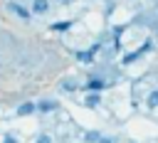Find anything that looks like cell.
Wrapping results in <instances>:
<instances>
[{"label": "cell", "instance_id": "obj_5", "mask_svg": "<svg viewBox=\"0 0 158 143\" xmlns=\"http://www.w3.org/2000/svg\"><path fill=\"white\" fill-rule=\"evenodd\" d=\"M99 101H101L99 94H89V96H86V106H99Z\"/></svg>", "mask_w": 158, "mask_h": 143}, {"label": "cell", "instance_id": "obj_8", "mask_svg": "<svg viewBox=\"0 0 158 143\" xmlns=\"http://www.w3.org/2000/svg\"><path fill=\"white\" fill-rule=\"evenodd\" d=\"M67 27H69V22H54L52 25V30H57V32H64Z\"/></svg>", "mask_w": 158, "mask_h": 143}, {"label": "cell", "instance_id": "obj_11", "mask_svg": "<svg viewBox=\"0 0 158 143\" xmlns=\"http://www.w3.org/2000/svg\"><path fill=\"white\" fill-rule=\"evenodd\" d=\"M37 143H52V138H49V136H40V138H37Z\"/></svg>", "mask_w": 158, "mask_h": 143}, {"label": "cell", "instance_id": "obj_7", "mask_svg": "<svg viewBox=\"0 0 158 143\" xmlns=\"http://www.w3.org/2000/svg\"><path fill=\"white\" fill-rule=\"evenodd\" d=\"M148 106H151V108L158 106V91H151V96H148Z\"/></svg>", "mask_w": 158, "mask_h": 143}, {"label": "cell", "instance_id": "obj_1", "mask_svg": "<svg viewBox=\"0 0 158 143\" xmlns=\"http://www.w3.org/2000/svg\"><path fill=\"white\" fill-rule=\"evenodd\" d=\"M10 10H12V12H17V15L22 17V20H27V17H30V12H27V10L22 7V5H17V2H10Z\"/></svg>", "mask_w": 158, "mask_h": 143}, {"label": "cell", "instance_id": "obj_6", "mask_svg": "<svg viewBox=\"0 0 158 143\" xmlns=\"http://www.w3.org/2000/svg\"><path fill=\"white\" fill-rule=\"evenodd\" d=\"M52 108H57L54 101H42V104H40V111H52Z\"/></svg>", "mask_w": 158, "mask_h": 143}, {"label": "cell", "instance_id": "obj_12", "mask_svg": "<svg viewBox=\"0 0 158 143\" xmlns=\"http://www.w3.org/2000/svg\"><path fill=\"white\" fill-rule=\"evenodd\" d=\"M86 141H99V133H86Z\"/></svg>", "mask_w": 158, "mask_h": 143}, {"label": "cell", "instance_id": "obj_4", "mask_svg": "<svg viewBox=\"0 0 158 143\" xmlns=\"http://www.w3.org/2000/svg\"><path fill=\"white\" fill-rule=\"evenodd\" d=\"M86 86H89L91 91H101V89H104V81H101V79H91Z\"/></svg>", "mask_w": 158, "mask_h": 143}, {"label": "cell", "instance_id": "obj_9", "mask_svg": "<svg viewBox=\"0 0 158 143\" xmlns=\"http://www.w3.org/2000/svg\"><path fill=\"white\" fill-rule=\"evenodd\" d=\"M91 54H94V49L91 52H79V59L81 62H91Z\"/></svg>", "mask_w": 158, "mask_h": 143}, {"label": "cell", "instance_id": "obj_13", "mask_svg": "<svg viewBox=\"0 0 158 143\" xmlns=\"http://www.w3.org/2000/svg\"><path fill=\"white\" fill-rule=\"evenodd\" d=\"M5 143H15V138H12V136H7V138H5Z\"/></svg>", "mask_w": 158, "mask_h": 143}, {"label": "cell", "instance_id": "obj_3", "mask_svg": "<svg viewBox=\"0 0 158 143\" xmlns=\"http://www.w3.org/2000/svg\"><path fill=\"white\" fill-rule=\"evenodd\" d=\"M32 111H35V104H30V101H27V104H22V106L17 108V116H30Z\"/></svg>", "mask_w": 158, "mask_h": 143}, {"label": "cell", "instance_id": "obj_10", "mask_svg": "<svg viewBox=\"0 0 158 143\" xmlns=\"http://www.w3.org/2000/svg\"><path fill=\"white\" fill-rule=\"evenodd\" d=\"M64 89H67V91H74L77 84H74V81H64Z\"/></svg>", "mask_w": 158, "mask_h": 143}, {"label": "cell", "instance_id": "obj_2", "mask_svg": "<svg viewBox=\"0 0 158 143\" xmlns=\"http://www.w3.org/2000/svg\"><path fill=\"white\" fill-rule=\"evenodd\" d=\"M32 10H35V12H47V10H49V2H47V0H35V2H32Z\"/></svg>", "mask_w": 158, "mask_h": 143}, {"label": "cell", "instance_id": "obj_14", "mask_svg": "<svg viewBox=\"0 0 158 143\" xmlns=\"http://www.w3.org/2000/svg\"><path fill=\"white\" fill-rule=\"evenodd\" d=\"M99 141H101V143H114L111 138H99Z\"/></svg>", "mask_w": 158, "mask_h": 143}]
</instances>
